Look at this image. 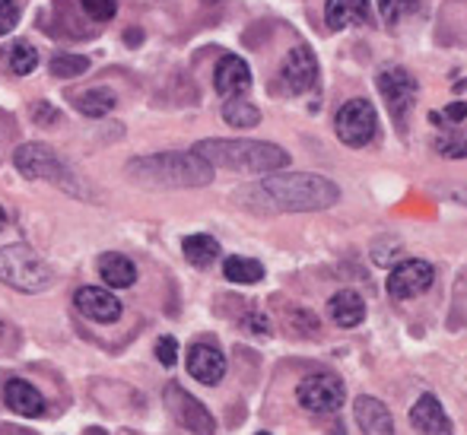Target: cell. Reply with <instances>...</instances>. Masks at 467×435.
<instances>
[{
  "instance_id": "1",
  "label": "cell",
  "mask_w": 467,
  "mask_h": 435,
  "mask_svg": "<svg viewBox=\"0 0 467 435\" xmlns=\"http://www.w3.org/2000/svg\"><path fill=\"white\" fill-rule=\"evenodd\" d=\"M124 172L134 184L153 191H175V188H203L213 181V166L203 156L191 153H153L137 156L124 166Z\"/></svg>"
},
{
  "instance_id": "2",
  "label": "cell",
  "mask_w": 467,
  "mask_h": 435,
  "mask_svg": "<svg viewBox=\"0 0 467 435\" xmlns=\"http://www.w3.org/2000/svg\"><path fill=\"white\" fill-rule=\"evenodd\" d=\"M271 210L283 213H315V210H327L340 201V188L325 175L312 172H289V175H267L265 181L254 188Z\"/></svg>"
},
{
  "instance_id": "3",
  "label": "cell",
  "mask_w": 467,
  "mask_h": 435,
  "mask_svg": "<svg viewBox=\"0 0 467 435\" xmlns=\"http://www.w3.org/2000/svg\"><path fill=\"white\" fill-rule=\"evenodd\" d=\"M197 156L210 162V166L233 169V172L245 175H271L289 166V153L277 143L267 140H201L194 147Z\"/></svg>"
},
{
  "instance_id": "4",
  "label": "cell",
  "mask_w": 467,
  "mask_h": 435,
  "mask_svg": "<svg viewBox=\"0 0 467 435\" xmlns=\"http://www.w3.org/2000/svg\"><path fill=\"white\" fill-rule=\"evenodd\" d=\"M0 283L16 293H45L51 286V267L29 245L0 248Z\"/></svg>"
},
{
  "instance_id": "5",
  "label": "cell",
  "mask_w": 467,
  "mask_h": 435,
  "mask_svg": "<svg viewBox=\"0 0 467 435\" xmlns=\"http://www.w3.org/2000/svg\"><path fill=\"white\" fill-rule=\"evenodd\" d=\"M13 166H16V172L23 178H32V181H55L57 188L70 191L74 194L77 191V178L67 172V166H64L61 160H57V153L51 147H45V143H23V147L13 150ZM80 194V191H77Z\"/></svg>"
},
{
  "instance_id": "6",
  "label": "cell",
  "mask_w": 467,
  "mask_h": 435,
  "mask_svg": "<svg viewBox=\"0 0 467 435\" xmlns=\"http://www.w3.org/2000/svg\"><path fill=\"white\" fill-rule=\"evenodd\" d=\"M334 130H337L340 143L359 150L379 134V111L366 98H350V102L340 105L337 118H334Z\"/></svg>"
},
{
  "instance_id": "7",
  "label": "cell",
  "mask_w": 467,
  "mask_h": 435,
  "mask_svg": "<svg viewBox=\"0 0 467 435\" xmlns=\"http://www.w3.org/2000/svg\"><path fill=\"white\" fill-rule=\"evenodd\" d=\"M344 381L331 372H318V375H308V378L299 381L296 388V400L299 407H306L308 413H337L344 407Z\"/></svg>"
},
{
  "instance_id": "8",
  "label": "cell",
  "mask_w": 467,
  "mask_h": 435,
  "mask_svg": "<svg viewBox=\"0 0 467 435\" xmlns=\"http://www.w3.org/2000/svg\"><path fill=\"white\" fill-rule=\"evenodd\" d=\"M375 83H379V92L385 96L388 109H391V118L398 124H404L413 109V102H417V96H420L417 77L404 67H381L379 77H375Z\"/></svg>"
},
{
  "instance_id": "9",
  "label": "cell",
  "mask_w": 467,
  "mask_h": 435,
  "mask_svg": "<svg viewBox=\"0 0 467 435\" xmlns=\"http://www.w3.org/2000/svg\"><path fill=\"white\" fill-rule=\"evenodd\" d=\"M162 400H166L169 413H172L191 435H216V419L210 417L207 407H203L197 398H191L182 385H166Z\"/></svg>"
},
{
  "instance_id": "10",
  "label": "cell",
  "mask_w": 467,
  "mask_h": 435,
  "mask_svg": "<svg viewBox=\"0 0 467 435\" xmlns=\"http://www.w3.org/2000/svg\"><path fill=\"white\" fill-rule=\"evenodd\" d=\"M318 83V61H315L312 48L306 45H296V48L286 51L280 64V87L289 96H302Z\"/></svg>"
},
{
  "instance_id": "11",
  "label": "cell",
  "mask_w": 467,
  "mask_h": 435,
  "mask_svg": "<svg viewBox=\"0 0 467 435\" xmlns=\"http://www.w3.org/2000/svg\"><path fill=\"white\" fill-rule=\"evenodd\" d=\"M432 280H436V270H432L430 261H400L388 276V293L394 299H417L432 286Z\"/></svg>"
},
{
  "instance_id": "12",
  "label": "cell",
  "mask_w": 467,
  "mask_h": 435,
  "mask_svg": "<svg viewBox=\"0 0 467 435\" xmlns=\"http://www.w3.org/2000/svg\"><path fill=\"white\" fill-rule=\"evenodd\" d=\"M213 87L223 98H239L252 89V67L239 55H223L213 70Z\"/></svg>"
},
{
  "instance_id": "13",
  "label": "cell",
  "mask_w": 467,
  "mask_h": 435,
  "mask_svg": "<svg viewBox=\"0 0 467 435\" xmlns=\"http://www.w3.org/2000/svg\"><path fill=\"white\" fill-rule=\"evenodd\" d=\"M410 423L420 435H455L451 419L445 417V407L439 404L436 394H420L417 404L410 407Z\"/></svg>"
},
{
  "instance_id": "14",
  "label": "cell",
  "mask_w": 467,
  "mask_h": 435,
  "mask_svg": "<svg viewBox=\"0 0 467 435\" xmlns=\"http://www.w3.org/2000/svg\"><path fill=\"white\" fill-rule=\"evenodd\" d=\"M77 308H80L83 318L96 321V325H111V321L121 318V302L109 289H99V286H83L77 293Z\"/></svg>"
},
{
  "instance_id": "15",
  "label": "cell",
  "mask_w": 467,
  "mask_h": 435,
  "mask_svg": "<svg viewBox=\"0 0 467 435\" xmlns=\"http://www.w3.org/2000/svg\"><path fill=\"white\" fill-rule=\"evenodd\" d=\"M188 375L201 385H220L226 375V356L210 344H194L188 349Z\"/></svg>"
},
{
  "instance_id": "16",
  "label": "cell",
  "mask_w": 467,
  "mask_h": 435,
  "mask_svg": "<svg viewBox=\"0 0 467 435\" xmlns=\"http://www.w3.org/2000/svg\"><path fill=\"white\" fill-rule=\"evenodd\" d=\"M4 404L10 407L13 413H19V417L36 419V417H42V413H45V398L23 378H10L4 385Z\"/></svg>"
},
{
  "instance_id": "17",
  "label": "cell",
  "mask_w": 467,
  "mask_h": 435,
  "mask_svg": "<svg viewBox=\"0 0 467 435\" xmlns=\"http://www.w3.org/2000/svg\"><path fill=\"white\" fill-rule=\"evenodd\" d=\"M353 413H357V423L366 435H394V417L379 398H366L363 394L357 400V407H353Z\"/></svg>"
},
{
  "instance_id": "18",
  "label": "cell",
  "mask_w": 467,
  "mask_h": 435,
  "mask_svg": "<svg viewBox=\"0 0 467 435\" xmlns=\"http://www.w3.org/2000/svg\"><path fill=\"white\" fill-rule=\"evenodd\" d=\"M327 312H331L337 327H357V325H363V318H366V302L357 289H340V293H334L331 302H327Z\"/></svg>"
},
{
  "instance_id": "19",
  "label": "cell",
  "mask_w": 467,
  "mask_h": 435,
  "mask_svg": "<svg viewBox=\"0 0 467 435\" xmlns=\"http://www.w3.org/2000/svg\"><path fill=\"white\" fill-rule=\"evenodd\" d=\"M325 23L331 29H350V26L369 23V0H327Z\"/></svg>"
},
{
  "instance_id": "20",
  "label": "cell",
  "mask_w": 467,
  "mask_h": 435,
  "mask_svg": "<svg viewBox=\"0 0 467 435\" xmlns=\"http://www.w3.org/2000/svg\"><path fill=\"white\" fill-rule=\"evenodd\" d=\"M99 276H102L109 286L128 289V286H134V280H137V267H134V261L124 258V254L109 252L99 258Z\"/></svg>"
},
{
  "instance_id": "21",
  "label": "cell",
  "mask_w": 467,
  "mask_h": 435,
  "mask_svg": "<svg viewBox=\"0 0 467 435\" xmlns=\"http://www.w3.org/2000/svg\"><path fill=\"white\" fill-rule=\"evenodd\" d=\"M182 252H185V258L191 267H210L216 258H220V242L213 239V235H188L185 242H182Z\"/></svg>"
},
{
  "instance_id": "22",
  "label": "cell",
  "mask_w": 467,
  "mask_h": 435,
  "mask_svg": "<svg viewBox=\"0 0 467 435\" xmlns=\"http://www.w3.org/2000/svg\"><path fill=\"white\" fill-rule=\"evenodd\" d=\"M74 105H77V111L87 118H105L109 111H115L118 96L109 87H96V89L80 92V96L74 98Z\"/></svg>"
},
{
  "instance_id": "23",
  "label": "cell",
  "mask_w": 467,
  "mask_h": 435,
  "mask_svg": "<svg viewBox=\"0 0 467 435\" xmlns=\"http://www.w3.org/2000/svg\"><path fill=\"white\" fill-rule=\"evenodd\" d=\"M223 276H226L229 283H239V286H252V283L265 280V264L233 254V258H226V264H223Z\"/></svg>"
},
{
  "instance_id": "24",
  "label": "cell",
  "mask_w": 467,
  "mask_h": 435,
  "mask_svg": "<svg viewBox=\"0 0 467 435\" xmlns=\"http://www.w3.org/2000/svg\"><path fill=\"white\" fill-rule=\"evenodd\" d=\"M4 61H6V70H10V74L29 77L32 70L38 67V51H36V45H32V42H23V38H19V42L6 45Z\"/></svg>"
},
{
  "instance_id": "25",
  "label": "cell",
  "mask_w": 467,
  "mask_h": 435,
  "mask_svg": "<svg viewBox=\"0 0 467 435\" xmlns=\"http://www.w3.org/2000/svg\"><path fill=\"white\" fill-rule=\"evenodd\" d=\"M223 118H226L229 128H254V124L261 121V111L239 96V98H226V105H223Z\"/></svg>"
},
{
  "instance_id": "26",
  "label": "cell",
  "mask_w": 467,
  "mask_h": 435,
  "mask_svg": "<svg viewBox=\"0 0 467 435\" xmlns=\"http://www.w3.org/2000/svg\"><path fill=\"white\" fill-rule=\"evenodd\" d=\"M51 74L61 77V80H70V77H80L89 70V57L83 55H55L51 57Z\"/></svg>"
},
{
  "instance_id": "27",
  "label": "cell",
  "mask_w": 467,
  "mask_h": 435,
  "mask_svg": "<svg viewBox=\"0 0 467 435\" xmlns=\"http://www.w3.org/2000/svg\"><path fill=\"white\" fill-rule=\"evenodd\" d=\"M417 6H420V0H379V13L388 26L400 23L404 16L417 13Z\"/></svg>"
},
{
  "instance_id": "28",
  "label": "cell",
  "mask_w": 467,
  "mask_h": 435,
  "mask_svg": "<svg viewBox=\"0 0 467 435\" xmlns=\"http://www.w3.org/2000/svg\"><path fill=\"white\" fill-rule=\"evenodd\" d=\"M436 150L449 160H467V137H458V134H445L436 140Z\"/></svg>"
},
{
  "instance_id": "29",
  "label": "cell",
  "mask_w": 467,
  "mask_h": 435,
  "mask_svg": "<svg viewBox=\"0 0 467 435\" xmlns=\"http://www.w3.org/2000/svg\"><path fill=\"white\" fill-rule=\"evenodd\" d=\"M242 327H245L248 334H258V337H271V321H267V315L258 312V308H248V312L242 315Z\"/></svg>"
},
{
  "instance_id": "30",
  "label": "cell",
  "mask_w": 467,
  "mask_h": 435,
  "mask_svg": "<svg viewBox=\"0 0 467 435\" xmlns=\"http://www.w3.org/2000/svg\"><path fill=\"white\" fill-rule=\"evenodd\" d=\"M80 6L87 10L89 19H96V23H109L118 10L115 0H80Z\"/></svg>"
},
{
  "instance_id": "31",
  "label": "cell",
  "mask_w": 467,
  "mask_h": 435,
  "mask_svg": "<svg viewBox=\"0 0 467 435\" xmlns=\"http://www.w3.org/2000/svg\"><path fill=\"white\" fill-rule=\"evenodd\" d=\"M19 23V4L16 0H0V36L13 32Z\"/></svg>"
},
{
  "instance_id": "32",
  "label": "cell",
  "mask_w": 467,
  "mask_h": 435,
  "mask_svg": "<svg viewBox=\"0 0 467 435\" xmlns=\"http://www.w3.org/2000/svg\"><path fill=\"white\" fill-rule=\"evenodd\" d=\"M156 356H160L162 366L172 368L175 359H179V340L169 337V334H166V337H160V340H156Z\"/></svg>"
},
{
  "instance_id": "33",
  "label": "cell",
  "mask_w": 467,
  "mask_h": 435,
  "mask_svg": "<svg viewBox=\"0 0 467 435\" xmlns=\"http://www.w3.org/2000/svg\"><path fill=\"white\" fill-rule=\"evenodd\" d=\"M32 121L36 124H55V121H61V111L48 102H36L32 105Z\"/></svg>"
},
{
  "instance_id": "34",
  "label": "cell",
  "mask_w": 467,
  "mask_h": 435,
  "mask_svg": "<svg viewBox=\"0 0 467 435\" xmlns=\"http://www.w3.org/2000/svg\"><path fill=\"white\" fill-rule=\"evenodd\" d=\"M467 118V102H451L445 109V121H464Z\"/></svg>"
},
{
  "instance_id": "35",
  "label": "cell",
  "mask_w": 467,
  "mask_h": 435,
  "mask_svg": "<svg viewBox=\"0 0 467 435\" xmlns=\"http://www.w3.org/2000/svg\"><path fill=\"white\" fill-rule=\"evenodd\" d=\"M10 347H13V327L0 321V353H4V349H10Z\"/></svg>"
},
{
  "instance_id": "36",
  "label": "cell",
  "mask_w": 467,
  "mask_h": 435,
  "mask_svg": "<svg viewBox=\"0 0 467 435\" xmlns=\"http://www.w3.org/2000/svg\"><path fill=\"white\" fill-rule=\"evenodd\" d=\"M451 197H458V201H464L467 203V191H449Z\"/></svg>"
},
{
  "instance_id": "37",
  "label": "cell",
  "mask_w": 467,
  "mask_h": 435,
  "mask_svg": "<svg viewBox=\"0 0 467 435\" xmlns=\"http://www.w3.org/2000/svg\"><path fill=\"white\" fill-rule=\"evenodd\" d=\"M89 435H105L102 430H89Z\"/></svg>"
},
{
  "instance_id": "38",
  "label": "cell",
  "mask_w": 467,
  "mask_h": 435,
  "mask_svg": "<svg viewBox=\"0 0 467 435\" xmlns=\"http://www.w3.org/2000/svg\"><path fill=\"white\" fill-rule=\"evenodd\" d=\"M203 4H220V0H203Z\"/></svg>"
},
{
  "instance_id": "39",
  "label": "cell",
  "mask_w": 467,
  "mask_h": 435,
  "mask_svg": "<svg viewBox=\"0 0 467 435\" xmlns=\"http://www.w3.org/2000/svg\"><path fill=\"white\" fill-rule=\"evenodd\" d=\"M0 223H4V210H0Z\"/></svg>"
},
{
  "instance_id": "40",
  "label": "cell",
  "mask_w": 467,
  "mask_h": 435,
  "mask_svg": "<svg viewBox=\"0 0 467 435\" xmlns=\"http://www.w3.org/2000/svg\"><path fill=\"white\" fill-rule=\"evenodd\" d=\"M0 147H4V134H0Z\"/></svg>"
},
{
  "instance_id": "41",
  "label": "cell",
  "mask_w": 467,
  "mask_h": 435,
  "mask_svg": "<svg viewBox=\"0 0 467 435\" xmlns=\"http://www.w3.org/2000/svg\"><path fill=\"white\" fill-rule=\"evenodd\" d=\"M258 435H271V432H258Z\"/></svg>"
}]
</instances>
